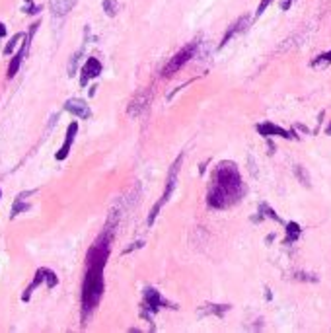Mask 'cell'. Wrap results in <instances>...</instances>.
Listing matches in <instances>:
<instances>
[{
	"label": "cell",
	"instance_id": "44dd1931",
	"mask_svg": "<svg viewBox=\"0 0 331 333\" xmlns=\"http://www.w3.org/2000/svg\"><path fill=\"white\" fill-rule=\"evenodd\" d=\"M327 63H331V51L323 53V55H318L316 59L312 60V67H320V65H327Z\"/></svg>",
	"mask_w": 331,
	"mask_h": 333
},
{
	"label": "cell",
	"instance_id": "7402d4cb",
	"mask_svg": "<svg viewBox=\"0 0 331 333\" xmlns=\"http://www.w3.org/2000/svg\"><path fill=\"white\" fill-rule=\"evenodd\" d=\"M271 2H273V0H261V2H259V6H257V12H255V18L263 16V14H265V10L271 6Z\"/></svg>",
	"mask_w": 331,
	"mask_h": 333
},
{
	"label": "cell",
	"instance_id": "8992f818",
	"mask_svg": "<svg viewBox=\"0 0 331 333\" xmlns=\"http://www.w3.org/2000/svg\"><path fill=\"white\" fill-rule=\"evenodd\" d=\"M39 28V22L35 24V26H31L29 28V33L24 37V43H22V47H19V51L12 57V60H10V67H8V78H14L16 74H18V70H19V67H22V60H24V57L28 55V51H29V43H31V39H33V35H35V30Z\"/></svg>",
	"mask_w": 331,
	"mask_h": 333
},
{
	"label": "cell",
	"instance_id": "7a4b0ae2",
	"mask_svg": "<svg viewBox=\"0 0 331 333\" xmlns=\"http://www.w3.org/2000/svg\"><path fill=\"white\" fill-rule=\"evenodd\" d=\"M242 176L238 172V166L234 162H220L214 168L213 179L206 191V205L213 209H228L236 205L243 197Z\"/></svg>",
	"mask_w": 331,
	"mask_h": 333
},
{
	"label": "cell",
	"instance_id": "603a6c76",
	"mask_svg": "<svg viewBox=\"0 0 331 333\" xmlns=\"http://www.w3.org/2000/svg\"><path fill=\"white\" fill-rule=\"evenodd\" d=\"M292 4H294V0H281V4H279V6H281L282 12H286L292 6Z\"/></svg>",
	"mask_w": 331,
	"mask_h": 333
},
{
	"label": "cell",
	"instance_id": "52a82bcc",
	"mask_svg": "<svg viewBox=\"0 0 331 333\" xmlns=\"http://www.w3.org/2000/svg\"><path fill=\"white\" fill-rule=\"evenodd\" d=\"M41 283H45L49 288H53V286H57L58 279H57V275L53 273L51 269H47V267H41V269H37V273H35V277H33V281L29 283V286L26 288L24 296H22V298H24V302H28L29 296H31V293H33V290H35Z\"/></svg>",
	"mask_w": 331,
	"mask_h": 333
},
{
	"label": "cell",
	"instance_id": "e0dca14e",
	"mask_svg": "<svg viewBox=\"0 0 331 333\" xmlns=\"http://www.w3.org/2000/svg\"><path fill=\"white\" fill-rule=\"evenodd\" d=\"M24 37H26V35H24V33H16V35H14V37H12V39H10V43H8V45H6V47H4V53H6V55H12V51L16 49V47H18V45H19V41L24 39Z\"/></svg>",
	"mask_w": 331,
	"mask_h": 333
},
{
	"label": "cell",
	"instance_id": "cb8c5ba5",
	"mask_svg": "<svg viewBox=\"0 0 331 333\" xmlns=\"http://www.w3.org/2000/svg\"><path fill=\"white\" fill-rule=\"evenodd\" d=\"M4 35H6V26L0 22V37H4Z\"/></svg>",
	"mask_w": 331,
	"mask_h": 333
},
{
	"label": "cell",
	"instance_id": "8fae6325",
	"mask_svg": "<svg viewBox=\"0 0 331 333\" xmlns=\"http://www.w3.org/2000/svg\"><path fill=\"white\" fill-rule=\"evenodd\" d=\"M247 24H250V18H247V16H240V18H238V20L234 22L232 26L228 28V31L224 33V37H222V41H220V45H218V49H224V47H226V43L232 39L234 35L242 33V31L247 28Z\"/></svg>",
	"mask_w": 331,
	"mask_h": 333
},
{
	"label": "cell",
	"instance_id": "4fadbf2b",
	"mask_svg": "<svg viewBox=\"0 0 331 333\" xmlns=\"http://www.w3.org/2000/svg\"><path fill=\"white\" fill-rule=\"evenodd\" d=\"M31 193H35V191H24V193H19L18 199H16V203H14V206H12V218H16L18 215H22V213H26V211H29V203L26 197L31 195Z\"/></svg>",
	"mask_w": 331,
	"mask_h": 333
},
{
	"label": "cell",
	"instance_id": "9a60e30c",
	"mask_svg": "<svg viewBox=\"0 0 331 333\" xmlns=\"http://www.w3.org/2000/svg\"><path fill=\"white\" fill-rule=\"evenodd\" d=\"M74 4H76V0H51V8H53V12H55L57 16L67 14Z\"/></svg>",
	"mask_w": 331,
	"mask_h": 333
},
{
	"label": "cell",
	"instance_id": "2e32d148",
	"mask_svg": "<svg viewBox=\"0 0 331 333\" xmlns=\"http://www.w3.org/2000/svg\"><path fill=\"white\" fill-rule=\"evenodd\" d=\"M298 236H300V224H298V222H291V224L286 226V240H284V244L296 242Z\"/></svg>",
	"mask_w": 331,
	"mask_h": 333
},
{
	"label": "cell",
	"instance_id": "30bf717a",
	"mask_svg": "<svg viewBox=\"0 0 331 333\" xmlns=\"http://www.w3.org/2000/svg\"><path fill=\"white\" fill-rule=\"evenodd\" d=\"M257 133L261 135V137H282V138H296L292 133H288L286 129L279 127V125H275V123H269V121H265V123H261V125H257Z\"/></svg>",
	"mask_w": 331,
	"mask_h": 333
},
{
	"label": "cell",
	"instance_id": "9c48e42d",
	"mask_svg": "<svg viewBox=\"0 0 331 333\" xmlns=\"http://www.w3.org/2000/svg\"><path fill=\"white\" fill-rule=\"evenodd\" d=\"M65 109L78 119H90L92 117V109H90V106H88L84 99H80V98L67 99V101H65Z\"/></svg>",
	"mask_w": 331,
	"mask_h": 333
},
{
	"label": "cell",
	"instance_id": "3957f363",
	"mask_svg": "<svg viewBox=\"0 0 331 333\" xmlns=\"http://www.w3.org/2000/svg\"><path fill=\"white\" fill-rule=\"evenodd\" d=\"M181 162H183V154H179V156L175 158V162L172 164V170H170V176L166 179V187H164V193L160 197V201L152 206V211H150V216H148V226L154 224L156 216L158 213L162 211V206L170 201V197L174 195V189H175V181H177V176H179V168H181Z\"/></svg>",
	"mask_w": 331,
	"mask_h": 333
},
{
	"label": "cell",
	"instance_id": "5b68a950",
	"mask_svg": "<svg viewBox=\"0 0 331 333\" xmlns=\"http://www.w3.org/2000/svg\"><path fill=\"white\" fill-rule=\"evenodd\" d=\"M195 51H197V43H195V41L193 43H189V45H185L183 49L179 51L174 59L166 65V69L162 70V76H164V78H170V76H174L175 72H179L189 60L193 59Z\"/></svg>",
	"mask_w": 331,
	"mask_h": 333
},
{
	"label": "cell",
	"instance_id": "ba28073f",
	"mask_svg": "<svg viewBox=\"0 0 331 333\" xmlns=\"http://www.w3.org/2000/svg\"><path fill=\"white\" fill-rule=\"evenodd\" d=\"M101 70H104L101 63H99L96 57H90V59L84 63V67L80 69V86H86L90 80L97 78V76L101 74Z\"/></svg>",
	"mask_w": 331,
	"mask_h": 333
},
{
	"label": "cell",
	"instance_id": "ac0fdd59",
	"mask_svg": "<svg viewBox=\"0 0 331 333\" xmlns=\"http://www.w3.org/2000/svg\"><path fill=\"white\" fill-rule=\"evenodd\" d=\"M259 213H265V216H269V218L277 220V222H282L281 216L277 215V213H275V211H273V209H271L269 205H267V203H261V205H259Z\"/></svg>",
	"mask_w": 331,
	"mask_h": 333
},
{
	"label": "cell",
	"instance_id": "277c9868",
	"mask_svg": "<svg viewBox=\"0 0 331 333\" xmlns=\"http://www.w3.org/2000/svg\"><path fill=\"white\" fill-rule=\"evenodd\" d=\"M164 306H172V304L162 298V294L158 293L156 288H144L142 293V304H140V316L144 318L146 322H154V314L164 308Z\"/></svg>",
	"mask_w": 331,
	"mask_h": 333
},
{
	"label": "cell",
	"instance_id": "7c38bea8",
	"mask_svg": "<svg viewBox=\"0 0 331 333\" xmlns=\"http://www.w3.org/2000/svg\"><path fill=\"white\" fill-rule=\"evenodd\" d=\"M78 133V123H70L67 129V138H65V142H63V147L58 148V152L55 154L57 160H65L68 156V152H70V147H72V142H74V137H76Z\"/></svg>",
	"mask_w": 331,
	"mask_h": 333
},
{
	"label": "cell",
	"instance_id": "ffe728a7",
	"mask_svg": "<svg viewBox=\"0 0 331 333\" xmlns=\"http://www.w3.org/2000/svg\"><path fill=\"white\" fill-rule=\"evenodd\" d=\"M294 172H296V176H298V179H300L302 185L310 187V176H308V172H304V168L296 166V168H294Z\"/></svg>",
	"mask_w": 331,
	"mask_h": 333
},
{
	"label": "cell",
	"instance_id": "5bb4252c",
	"mask_svg": "<svg viewBox=\"0 0 331 333\" xmlns=\"http://www.w3.org/2000/svg\"><path fill=\"white\" fill-rule=\"evenodd\" d=\"M228 310H230V306H228V304H206V306H203V308H201L199 316H209V314H214V316L222 318Z\"/></svg>",
	"mask_w": 331,
	"mask_h": 333
},
{
	"label": "cell",
	"instance_id": "d4e9b609",
	"mask_svg": "<svg viewBox=\"0 0 331 333\" xmlns=\"http://www.w3.org/2000/svg\"><path fill=\"white\" fill-rule=\"evenodd\" d=\"M325 133H327V135H331V125L327 127V131H325Z\"/></svg>",
	"mask_w": 331,
	"mask_h": 333
},
{
	"label": "cell",
	"instance_id": "d6986e66",
	"mask_svg": "<svg viewBox=\"0 0 331 333\" xmlns=\"http://www.w3.org/2000/svg\"><path fill=\"white\" fill-rule=\"evenodd\" d=\"M104 10H106L107 16H115L117 10H119L117 0H104Z\"/></svg>",
	"mask_w": 331,
	"mask_h": 333
},
{
	"label": "cell",
	"instance_id": "484cf974",
	"mask_svg": "<svg viewBox=\"0 0 331 333\" xmlns=\"http://www.w3.org/2000/svg\"><path fill=\"white\" fill-rule=\"evenodd\" d=\"M0 199H2V191H0Z\"/></svg>",
	"mask_w": 331,
	"mask_h": 333
},
{
	"label": "cell",
	"instance_id": "6da1fadb",
	"mask_svg": "<svg viewBox=\"0 0 331 333\" xmlns=\"http://www.w3.org/2000/svg\"><path fill=\"white\" fill-rule=\"evenodd\" d=\"M111 242H113V228L111 230L106 228L86 254V273H84L82 294H80L82 312L86 318L97 308L104 294V269L109 259Z\"/></svg>",
	"mask_w": 331,
	"mask_h": 333
}]
</instances>
